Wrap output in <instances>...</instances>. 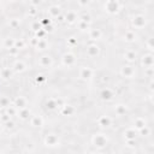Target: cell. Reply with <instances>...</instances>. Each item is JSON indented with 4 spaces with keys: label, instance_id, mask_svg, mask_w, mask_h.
<instances>
[{
    "label": "cell",
    "instance_id": "cell-1",
    "mask_svg": "<svg viewBox=\"0 0 154 154\" xmlns=\"http://www.w3.org/2000/svg\"><path fill=\"white\" fill-rule=\"evenodd\" d=\"M132 25H134L135 28H137V29L146 27V17L142 16V15L135 16V17L132 18Z\"/></svg>",
    "mask_w": 154,
    "mask_h": 154
},
{
    "label": "cell",
    "instance_id": "cell-2",
    "mask_svg": "<svg viewBox=\"0 0 154 154\" xmlns=\"http://www.w3.org/2000/svg\"><path fill=\"white\" fill-rule=\"evenodd\" d=\"M93 143L96 147H105L106 143H107V138L101 134H98V135L95 134L94 137H93Z\"/></svg>",
    "mask_w": 154,
    "mask_h": 154
},
{
    "label": "cell",
    "instance_id": "cell-3",
    "mask_svg": "<svg viewBox=\"0 0 154 154\" xmlns=\"http://www.w3.org/2000/svg\"><path fill=\"white\" fill-rule=\"evenodd\" d=\"M120 72H122L123 76L128 77V78H132L134 75H135V69L131 65H124V66H122Z\"/></svg>",
    "mask_w": 154,
    "mask_h": 154
},
{
    "label": "cell",
    "instance_id": "cell-4",
    "mask_svg": "<svg viewBox=\"0 0 154 154\" xmlns=\"http://www.w3.org/2000/svg\"><path fill=\"white\" fill-rule=\"evenodd\" d=\"M92 75H93V71L89 67H81L80 77H82V78H84V80H88V78H90V77H92Z\"/></svg>",
    "mask_w": 154,
    "mask_h": 154
},
{
    "label": "cell",
    "instance_id": "cell-5",
    "mask_svg": "<svg viewBox=\"0 0 154 154\" xmlns=\"http://www.w3.org/2000/svg\"><path fill=\"white\" fill-rule=\"evenodd\" d=\"M98 123H99V125L102 126V128H108V126L111 125V118L107 117V116H101V117L99 118Z\"/></svg>",
    "mask_w": 154,
    "mask_h": 154
},
{
    "label": "cell",
    "instance_id": "cell-6",
    "mask_svg": "<svg viewBox=\"0 0 154 154\" xmlns=\"http://www.w3.org/2000/svg\"><path fill=\"white\" fill-rule=\"evenodd\" d=\"M136 58H137L136 53H135L134 51H131V49H128V51L124 53V59H126V61H129V63L135 61Z\"/></svg>",
    "mask_w": 154,
    "mask_h": 154
},
{
    "label": "cell",
    "instance_id": "cell-7",
    "mask_svg": "<svg viewBox=\"0 0 154 154\" xmlns=\"http://www.w3.org/2000/svg\"><path fill=\"white\" fill-rule=\"evenodd\" d=\"M100 96L104 99V100H110L113 98V92L110 89V88H104L100 93Z\"/></svg>",
    "mask_w": 154,
    "mask_h": 154
},
{
    "label": "cell",
    "instance_id": "cell-8",
    "mask_svg": "<svg viewBox=\"0 0 154 154\" xmlns=\"http://www.w3.org/2000/svg\"><path fill=\"white\" fill-rule=\"evenodd\" d=\"M45 141H46V144L47 146H57L58 144V137L55 135H53V134L47 135Z\"/></svg>",
    "mask_w": 154,
    "mask_h": 154
},
{
    "label": "cell",
    "instance_id": "cell-9",
    "mask_svg": "<svg viewBox=\"0 0 154 154\" xmlns=\"http://www.w3.org/2000/svg\"><path fill=\"white\" fill-rule=\"evenodd\" d=\"M75 55L73 54H71V53H66L64 57H63V61H64V64L65 65H70V64H72V63H75Z\"/></svg>",
    "mask_w": 154,
    "mask_h": 154
},
{
    "label": "cell",
    "instance_id": "cell-10",
    "mask_svg": "<svg viewBox=\"0 0 154 154\" xmlns=\"http://www.w3.org/2000/svg\"><path fill=\"white\" fill-rule=\"evenodd\" d=\"M87 51H88V54H89L90 57H95V55L99 53V47H98L95 43H93V45H90V46L87 48Z\"/></svg>",
    "mask_w": 154,
    "mask_h": 154
},
{
    "label": "cell",
    "instance_id": "cell-11",
    "mask_svg": "<svg viewBox=\"0 0 154 154\" xmlns=\"http://www.w3.org/2000/svg\"><path fill=\"white\" fill-rule=\"evenodd\" d=\"M25 69H27V66H25V64H24L22 60H17V61H16V64L13 65V70L19 71V72L25 71Z\"/></svg>",
    "mask_w": 154,
    "mask_h": 154
},
{
    "label": "cell",
    "instance_id": "cell-12",
    "mask_svg": "<svg viewBox=\"0 0 154 154\" xmlns=\"http://www.w3.org/2000/svg\"><path fill=\"white\" fill-rule=\"evenodd\" d=\"M134 126H135V129L141 130V129H143L146 126V122L142 118H136L135 122H134Z\"/></svg>",
    "mask_w": 154,
    "mask_h": 154
},
{
    "label": "cell",
    "instance_id": "cell-13",
    "mask_svg": "<svg viewBox=\"0 0 154 154\" xmlns=\"http://www.w3.org/2000/svg\"><path fill=\"white\" fill-rule=\"evenodd\" d=\"M126 138L128 140H135L136 138V136H137V134H136V131L134 130V129H129V130H126Z\"/></svg>",
    "mask_w": 154,
    "mask_h": 154
},
{
    "label": "cell",
    "instance_id": "cell-14",
    "mask_svg": "<svg viewBox=\"0 0 154 154\" xmlns=\"http://www.w3.org/2000/svg\"><path fill=\"white\" fill-rule=\"evenodd\" d=\"M41 124H42L41 118L39 116H34L33 119H31V125L33 126H41Z\"/></svg>",
    "mask_w": 154,
    "mask_h": 154
},
{
    "label": "cell",
    "instance_id": "cell-15",
    "mask_svg": "<svg viewBox=\"0 0 154 154\" xmlns=\"http://www.w3.org/2000/svg\"><path fill=\"white\" fill-rule=\"evenodd\" d=\"M15 106H16V107L24 108V107H25V99H23L22 96L17 98V100H16V105H15Z\"/></svg>",
    "mask_w": 154,
    "mask_h": 154
},
{
    "label": "cell",
    "instance_id": "cell-16",
    "mask_svg": "<svg viewBox=\"0 0 154 154\" xmlns=\"http://www.w3.org/2000/svg\"><path fill=\"white\" fill-rule=\"evenodd\" d=\"M46 107H47V108H49V110H54V108L57 107V102H55V100L49 99V100L46 102Z\"/></svg>",
    "mask_w": 154,
    "mask_h": 154
},
{
    "label": "cell",
    "instance_id": "cell-17",
    "mask_svg": "<svg viewBox=\"0 0 154 154\" xmlns=\"http://www.w3.org/2000/svg\"><path fill=\"white\" fill-rule=\"evenodd\" d=\"M19 114H21V117H22V118H24V119H25V118H29V116H30V112H29V111H28V110L24 107V108H22V110H21Z\"/></svg>",
    "mask_w": 154,
    "mask_h": 154
},
{
    "label": "cell",
    "instance_id": "cell-18",
    "mask_svg": "<svg viewBox=\"0 0 154 154\" xmlns=\"http://www.w3.org/2000/svg\"><path fill=\"white\" fill-rule=\"evenodd\" d=\"M125 111H126V108H125V106H123V105H119V106H117V113L118 114H124L125 113Z\"/></svg>",
    "mask_w": 154,
    "mask_h": 154
},
{
    "label": "cell",
    "instance_id": "cell-19",
    "mask_svg": "<svg viewBox=\"0 0 154 154\" xmlns=\"http://www.w3.org/2000/svg\"><path fill=\"white\" fill-rule=\"evenodd\" d=\"M0 130H1V124H0Z\"/></svg>",
    "mask_w": 154,
    "mask_h": 154
}]
</instances>
